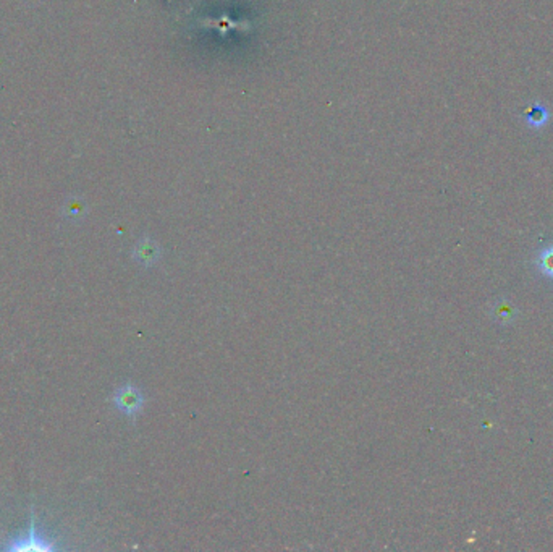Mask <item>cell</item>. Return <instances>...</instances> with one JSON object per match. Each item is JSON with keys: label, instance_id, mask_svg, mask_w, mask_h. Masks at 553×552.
Returning a JSON list of instances; mask_svg holds the SVG:
<instances>
[{"label": "cell", "instance_id": "1", "mask_svg": "<svg viewBox=\"0 0 553 552\" xmlns=\"http://www.w3.org/2000/svg\"><path fill=\"white\" fill-rule=\"evenodd\" d=\"M113 402L120 412L128 415V417H135L136 413L141 412L142 403H144V397H142V393L138 387L125 384L122 387H118L117 392H115Z\"/></svg>", "mask_w": 553, "mask_h": 552}, {"label": "cell", "instance_id": "2", "mask_svg": "<svg viewBox=\"0 0 553 552\" xmlns=\"http://www.w3.org/2000/svg\"><path fill=\"white\" fill-rule=\"evenodd\" d=\"M133 256H135V259L139 262V264L152 266L154 262L159 261V258H161V248L157 247L156 242L146 238L136 245Z\"/></svg>", "mask_w": 553, "mask_h": 552}, {"label": "cell", "instance_id": "3", "mask_svg": "<svg viewBox=\"0 0 553 552\" xmlns=\"http://www.w3.org/2000/svg\"><path fill=\"white\" fill-rule=\"evenodd\" d=\"M13 549H18V551H47V549H51V544L41 543V539L36 536L35 525H32V527H31V536L26 541H23V543H21V544L13 546Z\"/></svg>", "mask_w": 553, "mask_h": 552}, {"label": "cell", "instance_id": "4", "mask_svg": "<svg viewBox=\"0 0 553 552\" xmlns=\"http://www.w3.org/2000/svg\"><path fill=\"white\" fill-rule=\"evenodd\" d=\"M547 118H549V114H547V109L544 106H534L528 114L529 125L535 128L542 127L547 122Z\"/></svg>", "mask_w": 553, "mask_h": 552}, {"label": "cell", "instance_id": "5", "mask_svg": "<svg viewBox=\"0 0 553 552\" xmlns=\"http://www.w3.org/2000/svg\"><path fill=\"white\" fill-rule=\"evenodd\" d=\"M538 264L540 267V271L544 272L545 276H549L553 278V245H550L549 248L542 251V254L539 256Z\"/></svg>", "mask_w": 553, "mask_h": 552}]
</instances>
